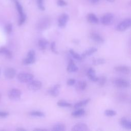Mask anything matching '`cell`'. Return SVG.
Segmentation results:
<instances>
[{"instance_id":"obj_1","label":"cell","mask_w":131,"mask_h":131,"mask_svg":"<svg viewBox=\"0 0 131 131\" xmlns=\"http://www.w3.org/2000/svg\"><path fill=\"white\" fill-rule=\"evenodd\" d=\"M34 75L31 73L26 72L19 73L17 76L18 81L21 83H28L33 79Z\"/></svg>"},{"instance_id":"obj_2","label":"cell","mask_w":131,"mask_h":131,"mask_svg":"<svg viewBox=\"0 0 131 131\" xmlns=\"http://www.w3.org/2000/svg\"><path fill=\"white\" fill-rule=\"evenodd\" d=\"M15 5L17 10L19 14V20L18 24L19 26H21L25 23L26 19V15L24 12L23 8L20 4L18 2H16Z\"/></svg>"},{"instance_id":"obj_3","label":"cell","mask_w":131,"mask_h":131,"mask_svg":"<svg viewBox=\"0 0 131 131\" xmlns=\"http://www.w3.org/2000/svg\"><path fill=\"white\" fill-rule=\"evenodd\" d=\"M21 95V92L20 90L13 88L9 90L8 93L9 98L13 101H17L20 99Z\"/></svg>"},{"instance_id":"obj_4","label":"cell","mask_w":131,"mask_h":131,"mask_svg":"<svg viewBox=\"0 0 131 131\" xmlns=\"http://www.w3.org/2000/svg\"><path fill=\"white\" fill-rule=\"evenodd\" d=\"M42 86V83L41 81L37 80H32L28 82L27 88L31 91H37L39 90Z\"/></svg>"},{"instance_id":"obj_5","label":"cell","mask_w":131,"mask_h":131,"mask_svg":"<svg viewBox=\"0 0 131 131\" xmlns=\"http://www.w3.org/2000/svg\"><path fill=\"white\" fill-rule=\"evenodd\" d=\"M35 60V52L34 50H31L28 52L27 57L24 59L23 62L24 64L28 65L34 63Z\"/></svg>"},{"instance_id":"obj_6","label":"cell","mask_w":131,"mask_h":131,"mask_svg":"<svg viewBox=\"0 0 131 131\" xmlns=\"http://www.w3.org/2000/svg\"><path fill=\"white\" fill-rule=\"evenodd\" d=\"M114 19V15L111 13H107L101 17L100 21L103 25L108 26L111 25L113 23Z\"/></svg>"},{"instance_id":"obj_7","label":"cell","mask_w":131,"mask_h":131,"mask_svg":"<svg viewBox=\"0 0 131 131\" xmlns=\"http://www.w3.org/2000/svg\"><path fill=\"white\" fill-rule=\"evenodd\" d=\"M131 25V19L130 18H126L122 21L117 26L116 29L120 32H123L128 29Z\"/></svg>"},{"instance_id":"obj_8","label":"cell","mask_w":131,"mask_h":131,"mask_svg":"<svg viewBox=\"0 0 131 131\" xmlns=\"http://www.w3.org/2000/svg\"><path fill=\"white\" fill-rule=\"evenodd\" d=\"M113 82L116 86L120 88H126L130 85L129 82L127 80L122 78L115 79Z\"/></svg>"},{"instance_id":"obj_9","label":"cell","mask_w":131,"mask_h":131,"mask_svg":"<svg viewBox=\"0 0 131 131\" xmlns=\"http://www.w3.org/2000/svg\"><path fill=\"white\" fill-rule=\"evenodd\" d=\"M69 19V16L68 14L67 13L62 14L59 17L58 19V26L60 28H64L66 26Z\"/></svg>"},{"instance_id":"obj_10","label":"cell","mask_w":131,"mask_h":131,"mask_svg":"<svg viewBox=\"0 0 131 131\" xmlns=\"http://www.w3.org/2000/svg\"><path fill=\"white\" fill-rule=\"evenodd\" d=\"M16 70L13 68H8L6 69L4 72L5 77L8 79H11L16 76Z\"/></svg>"},{"instance_id":"obj_11","label":"cell","mask_w":131,"mask_h":131,"mask_svg":"<svg viewBox=\"0 0 131 131\" xmlns=\"http://www.w3.org/2000/svg\"><path fill=\"white\" fill-rule=\"evenodd\" d=\"M60 88V85L59 84H56L50 88L48 90V93L49 95L53 97H56L58 95L59 93V88Z\"/></svg>"},{"instance_id":"obj_12","label":"cell","mask_w":131,"mask_h":131,"mask_svg":"<svg viewBox=\"0 0 131 131\" xmlns=\"http://www.w3.org/2000/svg\"><path fill=\"white\" fill-rule=\"evenodd\" d=\"M50 24V21L47 18L41 19L37 24V28L39 30H44L47 28Z\"/></svg>"},{"instance_id":"obj_13","label":"cell","mask_w":131,"mask_h":131,"mask_svg":"<svg viewBox=\"0 0 131 131\" xmlns=\"http://www.w3.org/2000/svg\"><path fill=\"white\" fill-rule=\"evenodd\" d=\"M72 130L73 131H86L88 130V125L83 123H78L74 125Z\"/></svg>"},{"instance_id":"obj_14","label":"cell","mask_w":131,"mask_h":131,"mask_svg":"<svg viewBox=\"0 0 131 131\" xmlns=\"http://www.w3.org/2000/svg\"><path fill=\"white\" fill-rule=\"evenodd\" d=\"M114 70L118 73L124 74H128L130 73V68L125 66H119L114 67Z\"/></svg>"},{"instance_id":"obj_15","label":"cell","mask_w":131,"mask_h":131,"mask_svg":"<svg viewBox=\"0 0 131 131\" xmlns=\"http://www.w3.org/2000/svg\"><path fill=\"white\" fill-rule=\"evenodd\" d=\"M90 38L95 42L97 43H103L104 40L103 38L99 34L97 33H92L90 35Z\"/></svg>"},{"instance_id":"obj_16","label":"cell","mask_w":131,"mask_h":131,"mask_svg":"<svg viewBox=\"0 0 131 131\" xmlns=\"http://www.w3.org/2000/svg\"><path fill=\"white\" fill-rule=\"evenodd\" d=\"M87 76L89 79L94 82H96L98 79V77L96 75V72L95 70L93 68H90L87 72Z\"/></svg>"},{"instance_id":"obj_17","label":"cell","mask_w":131,"mask_h":131,"mask_svg":"<svg viewBox=\"0 0 131 131\" xmlns=\"http://www.w3.org/2000/svg\"><path fill=\"white\" fill-rule=\"evenodd\" d=\"M67 70V71L69 73L75 72L78 70V68L76 66L73 60L72 59H70L69 60Z\"/></svg>"},{"instance_id":"obj_18","label":"cell","mask_w":131,"mask_h":131,"mask_svg":"<svg viewBox=\"0 0 131 131\" xmlns=\"http://www.w3.org/2000/svg\"><path fill=\"white\" fill-rule=\"evenodd\" d=\"M120 124L124 128L130 129L131 128V122L125 117H122L120 120Z\"/></svg>"},{"instance_id":"obj_19","label":"cell","mask_w":131,"mask_h":131,"mask_svg":"<svg viewBox=\"0 0 131 131\" xmlns=\"http://www.w3.org/2000/svg\"><path fill=\"white\" fill-rule=\"evenodd\" d=\"M0 54L4 55L6 57L9 59H10L12 57V52L5 47H2L0 49Z\"/></svg>"},{"instance_id":"obj_20","label":"cell","mask_w":131,"mask_h":131,"mask_svg":"<svg viewBox=\"0 0 131 131\" xmlns=\"http://www.w3.org/2000/svg\"><path fill=\"white\" fill-rule=\"evenodd\" d=\"M97 49L95 48H89V49L86 50L81 55L82 59L84 58H85L86 57H87L88 56L92 55L93 54H94L96 52H97Z\"/></svg>"},{"instance_id":"obj_21","label":"cell","mask_w":131,"mask_h":131,"mask_svg":"<svg viewBox=\"0 0 131 131\" xmlns=\"http://www.w3.org/2000/svg\"><path fill=\"white\" fill-rule=\"evenodd\" d=\"M87 19L88 21L91 24H96L98 23V18L94 13H89L87 16Z\"/></svg>"},{"instance_id":"obj_22","label":"cell","mask_w":131,"mask_h":131,"mask_svg":"<svg viewBox=\"0 0 131 131\" xmlns=\"http://www.w3.org/2000/svg\"><path fill=\"white\" fill-rule=\"evenodd\" d=\"M87 85V83L85 81H79L75 85V88L78 91H83L85 90Z\"/></svg>"},{"instance_id":"obj_23","label":"cell","mask_w":131,"mask_h":131,"mask_svg":"<svg viewBox=\"0 0 131 131\" xmlns=\"http://www.w3.org/2000/svg\"><path fill=\"white\" fill-rule=\"evenodd\" d=\"M90 100H91V99L90 98H88V99L78 101L74 104V107L75 108H80L82 106H83L85 105L86 104H87L90 101Z\"/></svg>"},{"instance_id":"obj_24","label":"cell","mask_w":131,"mask_h":131,"mask_svg":"<svg viewBox=\"0 0 131 131\" xmlns=\"http://www.w3.org/2000/svg\"><path fill=\"white\" fill-rule=\"evenodd\" d=\"M49 43V42L44 39H41L38 40V45L39 48V49L41 50H44L46 49Z\"/></svg>"},{"instance_id":"obj_25","label":"cell","mask_w":131,"mask_h":131,"mask_svg":"<svg viewBox=\"0 0 131 131\" xmlns=\"http://www.w3.org/2000/svg\"><path fill=\"white\" fill-rule=\"evenodd\" d=\"M65 129L66 126L63 123H57L54 125L52 128V130L53 131H63Z\"/></svg>"},{"instance_id":"obj_26","label":"cell","mask_w":131,"mask_h":131,"mask_svg":"<svg viewBox=\"0 0 131 131\" xmlns=\"http://www.w3.org/2000/svg\"><path fill=\"white\" fill-rule=\"evenodd\" d=\"M84 113H85V111L84 110V109L80 108L72 112V116L74 117H79L83 116L84 114Z\"/></svg>"},{"instance_id":"obj_27","label":"cell","mask_w":131,"mask_h":131,"mask_svg":"<svg viewBox=\"0 0 131 131\" xmlns=\"http://www.w3.org/2000/svg\"><path fill=\"white\" fill-rule=\"evenodd\" d=\"M57 105L58 106L63 107H70L72 106V104L71 103H69L67 101L63 100L58 101L57 103Z\"/></svg>"},{"instance_id":"obj_28","label":"cell","mask_w":131,"mask_h":131,"mask_svg":"<svg viewBox=\"0 0 131 131\" xmlns=\"http://www.w3.org/2000/svg\"><path fill=\"white\" fill-rule=\"evenodd\" d=\"M106 77L104 76H101L99 77H98L97 80V82L98 85H99L100 86H103V85H104V84H105L106 82Z\"/></svg>"},{"instance_id":"obj_29","label":"cell","mask_w":131,"mask_h":131,"mask_svg":"<svg viewBox=\"0 0 131 131\" xmlns=\"http://www.w3.org/2000/svg\"><path fill=\"white\" fill-rule=\"evenodd\" d=\"M69 52L70 53V54L71 55V56L75 59L78 60H80L82 59V57L81 55L78 54L77 52H76L74 50H72V49H70L69 50Z\"/></svg>"},{"instance_id":"obj_30","label":"cell","mask_w":131,"mask_h":131,"mask_svg":"<svg viewBox=\"0 0 131 131\" xmlns=\"http://www.w3.org/2000/svg\"><path fill=\"white\" fill-rule=\"evenodd\" d=\"M105 62V59L102 58L94 59L93 60V61H92L93 64L94 66H98V65L104 64Z\"/></svg>"},{"instance_id":"obj_31","label":"cell","mask_w":131,"mask_h":131,"mask_svg":"<svg viewBox=\"0 0 131 131\" xmlns=\"http://www.w3.org/2000/svg\"><path fill=\"white\" fill-rule=\"evenodd\" d=\"M29 115L32 116H34V117H43L45 116V114L40 111H32L29 113Z\"/></svg>"},{"instance_id":"obj_32","label":"cell","mask_w":131,"mask_h":131,"mask_svg":"<svg viewBox=\"0 0 131 131\" xmlns=\"http://www.w3.org/2000/svg\"><path fill=\"white\" fill-rule=\"evenodd\" d=\"M105 116L107 117L114 116L117 114V112L113 110H106L104 113Z\"/></svg>"},{"instance_id":"obj_33","label":"cell","mask_w":131,"mask_h":131,"mask_svg":"<svg viewBox=\"0 0 131 131\" xmlns=\"http://www.w3.org/2000/svg\"><path fill=\"white\" fill-rule=\"evenodd\" d=\"M37 6L39 10L41 11H44L45 10L43 0H37Z\"/></svg>"},{"instance_id":"obj_34","label":"cell","mask_w":131,"mask_h":131,"mask_svg":"<svg viewBox=\"0 0 131 131\" xmlns=\"http://www.w3.org/2000/svg\"><path fill=\"white\" fill-rule=\"evenodd\" d=\"M5 31L9 34L10 33H11L12 31V25L11 24H8L7 25H6V26H5Z\"/></svg>"},{"instance_id":"obj_35","label":"cell","mask_w":131,"mask_h":131,"mask_svg":"<svg viewBox=\"0 0 131 131\" xmlns=\"http://www.w3.org/2000/svg\"><path fill=\"white\" fill-rule=\"evenodd\" d=\"M51 49L52 50V51L55 53V54H58V51L56 50V44H55V42L53 41L51 42Z\"/></svg>"},{"instance_id":"obj_36","label":"cell","mask_w":131,"mask_h":131,"mask_svg":"<svg viewBox=\"0 0 131 131\" xmlns=\"http://www.w3.org/2000/svg\"><path fill=\"white\" fill-rule=\"evenodd\" d=\"M57 4L60 7H63L67 6V3L64 0H57Z\"/></svg>"},{"instance_id":"obj_37","label":"cell","mask_w":131,"mask_h":131,"mask_svg":"<svg viewBox=\"0 0 131 131\" xmlns=\"http://www.w3.org/2000/svg\"><path fill=\"white\" fill-rule=\"evenodd\" d=\"M76 83V80L75 79H69L67 82V83L68 85H74V84H75Z\"/></svg>"},{"instance_id":"obj_38","label":"cell","mask_w":131,"mask_h":131,"mask_svg":"<svg viewBox=\"0 0 131 131\" xmlns=\"http://www.w3.org/2000/svg\"><path fill=\"white\" fill-rule=\"evenodd\" d=\"M9 115V113L7 112L0 111V117H6Z\"/></svg>"},{"instance_id":"obj_39","label":"cell","mask_w":131,"mask_h":131,"mask_svg":"<svg viewBox=\"0 0 131 131\" xmlns=\"http://www.w3.org/2000/svg\"><path fill=\"white\" fill-rule=\"evenodd\" d=\"M17 130H18V131H26V129H25V128H18L16 129Z\"/></svg>"},{"instance_id":"obj_40","label":"cell","mask_w":131,"mask_h":131,"mask_svg":"<svg viewBox=\"0 0 131 131\" xmlns=\"http://www.w3.org/2000/svg\"><path fill=\"white\" fill-rule=\"evenodd\" d=\"M34 130H36V131L40 130V131H41V130H47V129H42V128H35V129H34Z\"/></svg>"},{"instance_id":"obj_41","label":"cell","mask_w":131,"mask_h":131,"mask_svg":"<svg viewBox=\"0 0 131 131\" xmlns=\"http://www.w3.org/2000/svg\"><path fill=\"white\" fill-rule=\"evenodd\" d=\"M90 1L94 4H96L99 2V0H90Z\"/></svg>"},{"instance_id":"obj_42","label":"cell","mask_w":131,"mask_h":131,"mask_svg":"<svg viewBox=\"0 0 131 131\" xmlns=\"http://www.w3.org/2000/svg\"><path fill=\"white\" fill-rule=\"evenodd\" d=\"M107 1H108V2H111V3H113V2H114L115 0H106Z\"/></svg>"},{"instance_id":"obj_43","label":"cell","mask_w":131,"mask_h":131,"mask_svg":"<svg viewBox=\"0 0 131 131\" xmlns=\"http://www.w3.org/2000/svg\"><path fill=\"white\" fill-rule=\"evenodd\" d=\"M1 95L0 94V100H1Z\"/></svg>"},{"instance_id":"obj_44","label":"cell","mask_w":131,"mask_h":131,"mask_svg":"<svg viewBox=\"0 0 131 131\" xmlns=\"http://www.w3.org/2000/svg\"><path fill=\"white\" fill-rule=\"evenodd\" d=\"M0 75H1V69H0Z\"/></svg>"}]
</instances>
